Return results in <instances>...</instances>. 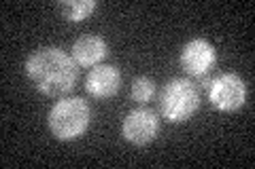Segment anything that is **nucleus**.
Returning a JSON list of instances; mask_svg holds the SVG:
<instances>
[{
    "label": "nucleus",
    "mask_w": 255,
    "mask_h": 169,
    "mask_svg": "<svg viewBox=\"0 0 255 169\" xmlns=\"http://www.w3.org/2000/svg\"><path fill=\"white\" fill-rule=\"evenodd\" d=\"M130 95L136 104H147L155 95V80L149 76H136L132 80Z\"/></svg>",
    "instance_id": "nucleus-10"
},
{
    "label": "nucleus",
    "mask_w": 255,
    "mask_h": 169,
    "mask_svg": "<svg viewBox=\"0 0 255 169\" xmlns=\"http://www.w3.org/2000/svg\"><path fill=\"white\" fill-rule=\"evenodd\" d=\"M109 55V43L100 34H83L73 43V57L79 66L94 68Z\"/></svg>",
    "instance_id": "nucleus-8"
},
{
    "label": "nucleus",
    "mask_w": 255,
    "mask_h": 169,
    "mask_svg": "<svg viewBox=\"0 0 255 169\" xmlns=\"http://www.w3.org/2000/svg\"><path fill=\"white\" fill-rule=\"evenodd\" d=\"M77 66L73 55L55 45H45L28 55L23 70L38 93L47 98H64L75 89L79 80Z\"/></svg>",
    "instance_id": "nucleus-1"
},
{
    "label": "nucleus",
    "mask_w": 255,
    "mask_h": 169,
    "mask_svg": "<svg viewBox=\"0 0 255 169\" xmlns=\"http://www.w3.org/2000/svg\"><path fill=\"white\" fill-rule=\"evenodd\" d=\"M98 9L96 0H62L60 11L68 21H83Z\"/></svg>",
    "instance_id": "nucleus-9"
},
{
    "label": "nucleus",
    "mask_w": 255,
    "mask_h": 169,
    "mask_svg": "<svg viewBox=\"0 0 255 169\" xmlns=\"http://www.w3.org/2000/svg\"><path fill=\"white\" fill-rule=\"evenodd\" d=\"M157 108L162 118L168 120V123H185L200 108V91H198L194 80L174 76L162 87Z\"/></svg>",
    "instance_id": "nucleus-3"
},
{
    "label": "nucleus",
    "mask_w": 255,
    "mask_h": 169,
    "mask_svg": "<svg viewBox=\"0 0 255 169\" xmlns=\"http://www.w3.org/2000/svg\"><path fill=\"white\" fill-rule=\"evenodd\" d=\"M92 123V108L79 95H64L51 106L47 114V127L55 140L73 142L87 131Z\"/></svg>",
    "instance_id": "nucleus-2"
},
{
    "label": "nucleus",
    "mask_w": 255,
    "mask_h": 169,
    "mask_svg": "<svg viewBox=\"0 0 255 169\" xmlns=\"http://www.w3.org/2000/svg\"><path fill=\"white\" fill-rule=\"evenodd\" d=\"M179 63L185 70V74L191 78H204L209 76V72L217 63V51L215 45L209 38H191L183 45V49L179 53Z\"/></svg>",
    "instance_id": "nucleus-5"
},
{
    "label": "nucleus",
    "mask_w": 255,
    "mask_h": 169,
    "mask_svg": "<svg viewBox=\"0 0 255 169\" xmlns=\"http://www.w3.org/2000/svg\"><path fill=\"white\" fill-rule=\"evenodd\" d=\"M122 87V70L115 63H98L85 76V91L94 100H109Z\"/></svg>",
    "instance_id": "nucleus-7"
},
{
    "label": "nucleus",
    "mask_w": 255,
    "mask_h": 169,
    "mask_svg": "<svg viewBox=\"0 0 255 169\" xmlns=\"http://www.w3.org/2000/svg\"><path fill=\"white\" fill-rule=\"evenodd\" d=\"M159 131V118L153 110L147 106H138L130 110L122 120V135L126 142L134 146H147L157 138Z\"/></svg>",
    "instance_id": "nucleus-6"
},
{
    "label": "nucleus",
    "mask_w": 255,
    "mask_h": 169,
    "mask_svg": "<svg viewBox=\"0 0 255 169\" xmlns=\"http://www.w3.org/2000/svg\"><path fill=\"white\" fill-rule=\"evenodd\" d=\"M204 87L209 102L215 110L219 112H236L247 104V83L241 74L236 72H221V74L206 78L204 76Z\"/></svg>",
    "instance_id": "nucleus-4"
}]
</instances>
